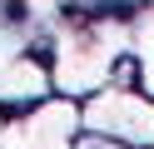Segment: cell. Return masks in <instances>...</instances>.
Instances as JSON below:
<instances>
[{
	"instance_id": "cell-2",
	"label": "cell",
	"mask_w": 154,
	"mask_h": 149,
	"mask_svg": "<svg viewBox=\"0 0 154 149\" xmlns=\"http://www.w3.org/2000/svg\"><path fill=\"white\" fill-rule=\"evenodd\" d=\"M80 129L124 149H154V95L139 85H100L80 99Z\"/></svg>"
},
{
	"instance_id": "cell-5",
	"label": "cell",
	"mask_w": 154,
	"mask_h": 149,
	"mask_svg": "<svg viewBox=\"0 0 154 149\" xmlns=\"http://www.w3.org/2000/svg\"><path fill=\"white\" fill-rule=\"evenodd\" d=\"M75 149H124V144H114V139H100V134H85V129H80Z\"/></svg>"
},
{
	"instance_id": "cell-1",
	"label": "cell",
	"mask_w": 154,
	"mask_h": 149,
	"mask_svg": "<svg viewBox=\"0 0 154 149\" xmlns=\"http://www.w3.org/2000/svg\"><path fill=\"white\" fill-rule=\"evenodd\" d=\"M55 55H50V85L70 99L94 95L100 85H109L114 60L129 50V15H90L55 25Z\"/></svg>"
},
{
	"instance_id": "cell-3",
	"label": "cell",
	"mask_w": 154,
	"mask_h": 149,
	"mask_svg": "<svg viewBox=\"0 0 154 149\" xmlns=\"http://www.w3.org/2000/svg\"><path fill=\"white\" fill-rule=\"evenodd\" d=\"M80 99L50 89L25 109H0V149H75Z\"/></svg>"
},
{
	"instance_id": "cell-4",
	"label": "cell",
	"mask_w": 154,
	"mask_h": 149,
	"mask_svg": "<svg viewBox=\"0 0 154 149\" xmlns=\"http://www.w3.org/2000/svg\"><path fill=\"white\" fill-rule=\"evenodd\" d=\"M50 65H45L35 50H15V55H0V109H25L35 99L50 95Z\"/></svg>"
}]
</instances>
